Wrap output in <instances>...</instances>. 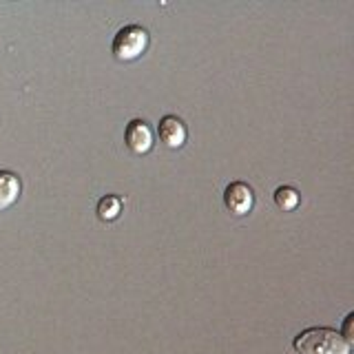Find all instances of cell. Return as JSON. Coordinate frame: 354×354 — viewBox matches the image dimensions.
Returning a JSON list of instances; mask_svg holds the SVG:
<instances>
[{"instance_id":"1","label":"cell","mask_w":354,"mask_h":354,"mask_svg":"<svg viewBox=\"0 0 354 354\" xmlns=\"http://www.w3.org/2000/svg\"><path fill=\"white\" fill-rule=\"evenodd\" d=\"M297 354H350L352 346L332 328H308L292 341Z\"/></svg>"},{"instance_id":"2","label":"cell","mask_w":354,"mask_h":354,"mask_svg":"<svg viewBox=\"0 0 354 354\" xmlns=\"http://www.w3.org/2000/svg\"><path fill=\"white\" fill-rule=\"evenodd\" d=\"M149 42H151V38H149L147 29L140 27V25H127V27H122L118 31V36L113 38V47H111V51H113L115 60L133 62L149 49Z\"/></svg>"},{"instance_id":"3","label":"cell","mask_w":354,"mask_h":354,"mask_svg":"<svg viewBox=\"0 0 354 354\" xmlns=\"http://www.w3.org/2000/svg\"><path fill=\"white\" fill-rule=\"evenodd\" d=\"M224 204L232 215H248L254 204V191L243 182H232L224 191Z\"/></svg>"},{"instance_id":"4","label":"cell","mask_w":354,"mask_h":354,"mask_svg":"<svg viewBox=\"0 0 354 354\" xmlns=\"http://www.w3.org/2000/svg\"><path fill=\"white\" fill-rule=\"evenodd\" d=\"M124 140H127V147L138 155H144L153 149V131L144 120L129 122L124 131Z\"/></svg>"},{"instance_id":"5","label":"cell","mask_w":354,"mask_h":354,"mask_svg":"<svg viewBox=\"0 0 354 354\" xmlns=\"http://www.w3.org/2000/svg\"><path fill=\"white\" fill-rule=\"evenodd\" d=\"M158 133H160V140L169 149H180V147H184V142L188 138V131L184 127V122L180 118H175V115H164L160 120Z\"/></svg>"},{"instance_id":"6","label":"cell","mask_w":354,"mask_h":354,"mask_svg":"<svg viewBox=\"0 0 354 354\" xmlns=\"http://www.w3.org/2000/svg\"><path fill=\"white\" fill-rule=\"evenodd\" d=\"M20 177L11 171H0V210L9 208L20 195Z\"/></svg>"},{"instance_id":"7","label":"cell","mask_w":354,"mask_h":354,"mask_svg":"<svg viewBox=\"0 0 354 354\" xmlns=\"http://www.w3.org/2000/svg\"><path fill=\"white\" fill-rule=\"evenodd\" d=\"M122 215V199L118 195H106L97 204V217L102 221H115Z\"/></svg>"},{"instance_id":"8","label":"cell","mask_w":354,"mask_h":354,"mask_svg":"<svg viewBox=\"0 0 354 354\" xmlns=\"http://www.w3.org/2000/svg\"><path fill=\"white\" fill-rule=\"evenodd\" d=\"M299 202H301V195H299V191L292 186H279L274 191V204L281 210H295Z\"/></svg>"},{"instance_id":"9","label":"cell","mask_w":354,"mask_h":354,"mask_svg":"<svg viewBox=\"0 0 354 354\" xmlns=\"http://www.w3.org/2000/svg\"><path fill=\"white\" fill-rule=\"evenodd\" d=\"M352 321H354V315H348L346 317V324H343V335H341L343 339L350 343V346H352V339H354L352 337Z\"/></svg>"}]
</instances>
